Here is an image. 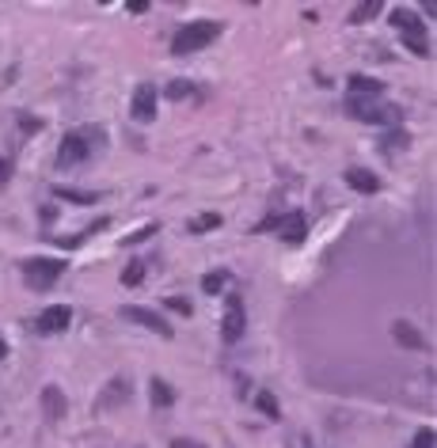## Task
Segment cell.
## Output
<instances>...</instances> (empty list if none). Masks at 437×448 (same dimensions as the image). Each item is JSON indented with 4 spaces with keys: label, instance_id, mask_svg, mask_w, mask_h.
Here are the masks:
<instances>
[{
    "label": "cell",
    "instance_id": "obj_11",
    "mask_svg": "<svg viewBox=\"0 0 437 448\" xmlns=\"http://www.w3.org/2000/svg\"><path fill=\"white\" fill-rule=\"evenodd\" d=\"M129 395H134L129 376H114V380H107V388L99 391L95 407H99V410H114V407H122V403H129Z\"/></svg>",
    "mask_w": 437,
    "mask_h": 448
},
{
    "label": "cell",
    "instance_id": "obj_33",
    "mask_svg": "<svg viewBox=\"0 0 437 448\" xmlns=\"http://www.w3.org/2000/svg\"><path fill=\"white\" fill-rule=\"evenodd\" d=\"M4 357H8V342L0 338V361H4Z\"/></svg>",
    "mask_w": 437,
    "mask_h": 448
},
{
    "label": "cell",
    "instance_id": "obj_5",
    "mask_svg": "<svg viewBox=\"0 0 437 448\" xmlns=\"http://www.w3.org/2000/svg\"><path fill=\"white\" fill-rule=\"evenodd\" d=\"M255 232H278L286 244H304V239H308V217H304L301 209L274 213V217H266V221H259Z\"/></svg>",
    "mask_w": 437,
    "mask_h": 448
},
{
    "label": "cell",
    "instance_id": "obj_26",
    "mask_svg": "<svg viewBox=\"0 0 437 448\" xmlns=\"http://www.w3.org/2000/svg\"><path fill=\"white\" fill-rule=\"evenodd\" d=\"M437 444V433H433V425H422L419 433H414V441H411V448H433Z\"/></svg>",
    "mask_w": 437,
    "mask_h": 448
},
{
    "label": "cell",
    "instance_id": "obj_15",
    "mask_svg": "<svg viewBox=\"0 0 437 448\" xmlns=\"http://www.w3.org/2000/svg\"><path fill=\"white\" fill-rule=\"evenodd\" d=\"M380 92H384V84L373 80V76H362V72L350 76V95H369V99H377Z\"/></svg>",
    "mask_w": 437,
    "mask_h": 448
},
{
    "label": "cell",
    "instance_id": "obj_19",
    "mask_svg": "<svg viewBox=\"0 0 437 448\" xmlns=\"http://www.w3.org/2000/svg\"><path fill=\"white\" fill-rule=\"evenodd\" d=\"M213 228H221V213H202V217H194V221L187 224V232H190V236H205V232H213Z\"/></svg>",
    "mask_w": 437,
    "mask_h": 448
},
{
    "label": "cell",
    "instance_id": "obj_3",
    "mask_svg": "<svg viewBox=\"0 0 437 448\" xmlns=\"http://www.w3.org/2000/svg\"><path fill=\"white\" fill-rule=\"evenodd\" d=\"M346 114L350 118H357V122H369V126H392L396 129L399 126V106H388V103H377V99H369V95H346Z\"/></svg>",
    "mask_w": 437,
    "mask_h": 448
},
{
    "label": "cell",
    "instance_id": "obj_1",
    "mask_svg": "<svg viewBox=\"0 0 437 448\" xmlns=\"http://www.w3.org/2000/svg\"><path fill=\"white\" fill-rule=\"evenodd\" d=\"M107 148V129L103 126H84V129H72V133L61 137L58 145V168H80L95 156V152Z\"/></svg>",
    "mask_w": 437,
    "mask_h": 448
},
{
    "label": "cell",
    "instance_id": "obj_25",
    "mask_svg": "<svg viewBox=\"0 0 437 448\" xmlns=\"http://www.w3.org/2000/svg\"><path fill=\"white\" fill-rule=\"evenodd\" d=\"M141 281H145V262H129L126 266V274H122V285H141Z\"/></svg>",
    "mask_w": 437,
    "mask_h": 448
},
{
    "label": "cell",
    "instance_id": "obj_4",
    "mask_svg": "<svg viewBox=\"0 0 437 448\" xmlns=\"http://www.w3.org/2000/svg\"><path fill=\"white\" fill-rule=\"evenodd\" d=\"M65 266H69V262H61V258H23V262H19L23 281L35 293H46V289L58 285V278L65 274Z\"/></svg>",
    "mask_w": 437,
    "mask_h": 448
},
{
    "label": "cell",
    "instance_id": "obj_10",
    "mask_svg": "<svg viewBox=\"0 0 437 448\" xmlns=\"http://www.w3.org/2000/svg\"><path fill=\"white\" fill-rule=\"evenodd\" d=\"M129 114H134V122H152L156 118V84H137L134 87V103H129Z\"/></svg>",
    "mask_w": 437,
    "mask_h": 448
},
{
    "label": "cell",
    "instance_id": "obj_9",
    "mask_svg": "<svg viewBox=\"0 0 437 448\" xmlns=\"http://www.w3.org/2000/svg\"><path fill=\"white\" fill-rule=\"evenodd\" d=\"M72 323V308L69 304H50L46 312H38L35 319V334H65Z\"/></svg>",
    "mask_w": 437,
    "mask_h": 448
},
{
    "label": "cell",
    "instance_id": "obj_28",
    "mask_svg": "<svg viewBox=\"0 0 437 448\" xmlns=\"http://www.w3.org/2000/svg\"><path fill=\"white\" fill-rule=\"evenodd\" d=\"M163 304H168L175 315H190V312H194V308H190V300H183V297H168Z\"/></svg>",
    "mask_w": 437,
    "mask_h": 448
},
{
    "label": "cell",
    "instance_id": "obj_20",
    "mask_svg": "<svg viewBox=\"0 0 437 448\" xmlns=\"http://www.w3.org/2000/svg\"><path fill=\"white\" fill-rule=\"evenodd\" d=\"M407 145H411L407 129H392V133H384V152H388V156H396V152H403Z\"/></svg>",
    "mask_w": 437,
    "mask_h": 448
},
{
    "label": "cell",
    "instance_id": "obj_27",
    "mask_svg": "<svg viewBox=\"0 0 437 448\" xmlns=\"http://www.w3.org/2000/svg\"><path fill=\"white\" fill-rule=\"evenodd\" d=\"M156 232H160V224H141L137 232L126 236V247H134V244H141V239H149V236H156Z\"/></svg>",
    "mask_w": 437,
    "mask_h": 448
},
{
    "label": "cell",
    "instance_id": "obj_23",
    "mask_svg": "<svg viewBox=\"0 0 437 448\" xmlns=\"http://www.w3.org/2000/svg\"><path fill=\"white\" fill-rule=\"evenodd\" d=\"M12 118L19 122V137H27V133H38V129H42V118H31L27 111H12ZM19 137H16V145H19Z\"/></svg>",
    "mask_w": 437,
    "mask_h": 448
},
{
    "label": "cell",
    "instance_id": "obj_12",
    "mask_svg": "<svg viewBox=\"0 0 437 448\" xmlns=\"http://www.w3.org/2000/svg\"><path fill=\"white\" fill-rule=\"evenodd\" d=\"M38 403H42V414H46V422H61L65 414H69V399H65V391L58 384H46L38 391Z\"/></svg>",
    "mask_w": 437,
    "mask_h": 448
},
{
    "label": "cell",
    "instance_id": "obj_17",
    "mask_svg": "<svg viewBox=\"0 0 437 448\" xmlns=\"http://www.w3.org/2000/svg\"><path fill=\"white\" fill-rule=\"evenodd\" d=\"M53 198L72 202V205H92V202H99V194H92V190H72V187H53Z\"/></svg>",
    "mask_w": 437,
    "mask_h": 448
},
{
    "label": "cell",
    "instance_id": "obj_24",
    "mask_svg": "<svg viewBox=\"0 0 437 448\" xmlns=\"http://www.w3.org/2000/svg\"><path fill=\"white\" fill-rule=\"evenodd\" d=\"M255 403H259V410L266 414V418H281V407H278V399L270 395V391H259Z\"/></svg>",
    "mask_w": 437,
    "mask_h": 448
},
{
    "label": "cell",
    "instance_id": "obj_18",
    "mask_svg": "<svg viewBox=\"0 0 437 448\" xmlns=\"http://www.w3.org/2000/svg\"><path fill=\"white\" fill-rule=\"evenodd\" d=\"M194 95H198V99H202V92H198V87H194V80H171V84H168V99H175V103H183V99H194Z\"/></svg>",
    "mask_w": 437,
    "mask_h": 448
},
{
    "label": "cell",
    "instance_id": "obj_8",
    "mask_svg": "<svg viewBox=\"0 0 437 448\" xmlns=\"http://www.w3.org/2000/svg\"><path fill=\"white\" fill-rule=\"evenodd\" d=\"M247 331V315H244V300L239 293H228V308H225V319H221V338L228 346H236Z\"/></svg>",
    "mask_w": 437,
    "mask_h": 448
},
{
    "label": "cell",
    "instance_id": "obj_29",
    "mask_svg": "<svg viewBox=\"0 0 437 448\" xmlns=\"http://www.w3.org/2000/svg\"><path fill=\"white\" fill-rule=\"evenodd\" d=\"M8 182H12V160L0 156V187H8Z\"/></svg>",
    "mask_w": 437,
    "mask_h": 448
},
{
    "label": "cell",
    "instance_id": "obj_13",
    "mask_svg": "<svg viewBox=\"0 0 437 448\" xmlns=\"http://www.w3.org/2000/svg\"><path fill=\"white\" fill-rule=\"evenodd\" d=\"M392 338H396L399 346H407V349H426L422 331L414 323H407V319H396V323H392Z\"/></svg>",
    "mask_w": 437,
    "mask_h": 448
},
{
    "label": "cell",
    "instance_id": "obj_7",
    "mask_svg": "<svg viewBox=\"0 0 437 448\" xmlns=\"http://www.w3.org/2000/svg\"><path fill=\"white\" fill-rule=\"evenodd\" d=\"M118 315H122L126 323H137V327H145V331L160 334V338H171V334H175V327H171L168 319H163L160 312H152V308H141V304H126V308L118 312Z\"/></svg>",
    "mask_w": 437,
    "mask_h": 448
},
{
    "label": "cell",
    "instance_id": "obj_21",
    "mask_svg": "<svg viewBox=\"0 0 437 448\" xmlns=\"http://www.w3.org/2000/svg\"><path fill=\"white\" fill-rule=\"evenodd\" d=\"M228 285V270H210V274L202 278V293H210V297H217Z\"/></svg>",
    "mask_w": 437,
    "mask_h": 448
},
{
    "label": "cell",
    "instance_id": "obj_32",
    "mask_svg": "<svg viewBox=\"0 0 437 448\" xmlns=\"http://www.w3.org/2000/svg\"><path fill=\"white\" fill-rule=\"evenodd\" d=\"M171 448H205V444L190 441V437H175V441H171Z\"/></svg>",
    "mask_w": 437,
    "mask_h": 448
},
{
    "label": "cell",
    "instance_id": "obj_22",
    "mask_svg": "<svg viewBox=\"0 0 437 448\" xmlns=\"http://www.w3.org/2000/svg\"><path fill=\"white\" fill-rule=\"evenodd\" d=\"M377 12H380V0H365V4H357L354 12H350V23H354V27H357V23H369V19H373Z\"/></svg>",
    "mask_w": 437,
    "mask_h": 448
},
{
    "label": "cell",
    "instance_id": "obj_31",
    "mask_svg": "<svg viewBox=\"0 0 437 448\" xmlns=\"http://www.w3.org/2000/svg\"><path fill=\"white\" fill-rule=\"evenodd\" d=\"M126 8H129V12H134V16H145V12H149V0H129Z\"/></svg>",
    "mask_w": 437,
    "mask_h": 448
},
{
    "label": "cell",
    "instance_id": "obj_30",
    "mask_svg": "<svg viewBox=\"0 0 437 448\" xmlns=\"http://www.w3.org/2000/svg\"><path fill=\"white\" fill-rule=\"evenodd\" d=\"M286 448H315V444H312V441H308V437H304V433H293Z\"/></svg>",
    "mask_w": 437,
    "mask_h": 448
},
{
    "label": "cell",
    "instance_id": "obj_14",
    "mask_svg": "<svg viewBox=\"0 0 437 448\" xmlns=\"http://www.w3.org/2000/svg\"><path fill=\"white\" fill-rule=\"evenodd\" d=\"M342 179H346V187H354L357 194H377L380 190V179L373 171H365V168H346Z\"/></svg>",
    "mask_w": 437,
    "mask_h": 448
},
{
    "label": "cell",
    "instance_id": "obj_2",
    "mask_svg": "<svg viewBox=\"0 0 437 448\" xmlns=\"http://www.w3.org/2000/svg\"><path fill=\"white\" fill-rule=\"evenodd\" d=\"M217 38H221V23H217V19H190L187 27L175 31L171 53L187 58V53H198V50H205V46H213Z\"/></svg>",
    "mask_w": 437,
    "mask_h": 448
},
{
    "label": "cell",
    "instance_id": "obj_6",
    "mask_svg": "<svg viewBox=\"0 0 437 448\" xmlns=\"http://www.w3.org/2000/svg\"><path fill=\"white\" fill-rule=\"evenodd\" d=\"M392 27L403 35L411 53H419V58H430V46H426V19H419V12H411V8H396L392 12Z\"/></svg>",
    "mask_w": 437,
    "mask_h": 448
},
{
    "label": "cell",
    "instance_id": "obj_16",
    "mask_svg": "<svg viewBox=\"0 0 437 448\" xmlns=\"http://www.w3.org/2000/svg\"><path fill=\"white\" fill-rule=\"evenodd\" d=\"M149 395H152V407H156V410H168L171 403H175V391H171V384H168V380H160V376H152Z\"/></svg>",
    "mask_w": 437,
    "mask_h": 448
}]
</instances>
